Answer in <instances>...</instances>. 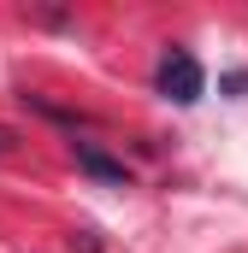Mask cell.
<instances>
[{
	"label": "cell",
	"mask_w": 248,
	"mask_h": 253,
	"mask_svg": "<svg viewBox=\"0 0 248 253\" xmlns=\"http://www.w3.org/2000/svg\"><path fill=\"white\" fill-rule=\"evenodd\" d=\"M219 94H231V100H248V71H231V77H219Z\"/></svg>",
	"instance_id": "3"
},
{
	"label": "cell",
	"mask_w": 248,
	"mask_h": 253,
	"mask_svg": "<svg viewBox=\"0 0 248 253\" xmlns=\"http://www.w3.org/2000/svg\"><path fill=\"white\" fill-rule=\"evenodd\" d=\"M71 153H77V171H83V177H95V183H107V189H130V165L113 159V153H101L95 141H71Z\"/></svg>",
	"instance_id": "2"
},
{
	"label": "cell",
	"mask_w": 248,
	"mask_h": 253,
	"mask_svg": "<svg viewBox=\"0 0 248 253\" xmlns=\"http://www.w3.org/2000/svg\"><path fill=\"white\" fill-rule=\"evenodd\" d=\"M12 147H18V129H6V124H0V159H6Z\"/></svg>",
	"instance_id": "4"
},
{
	"label": "cell",
	"mask_w": 248,
	"mask_h": 253,
	"mask_svg": "<svg viewBox=\"0 0 248 253\" xmlns=\"http://www.w3.org/2000/svg\"><path fill=\"white\" fill-rule=\"evenodd\" d=\"M154 88H160L172 106H195V100L207 94V71H201V59H195L189 47H166L160 65H154Z\"/></svg>",
	"instance_id": "1"
}]
</instances>
